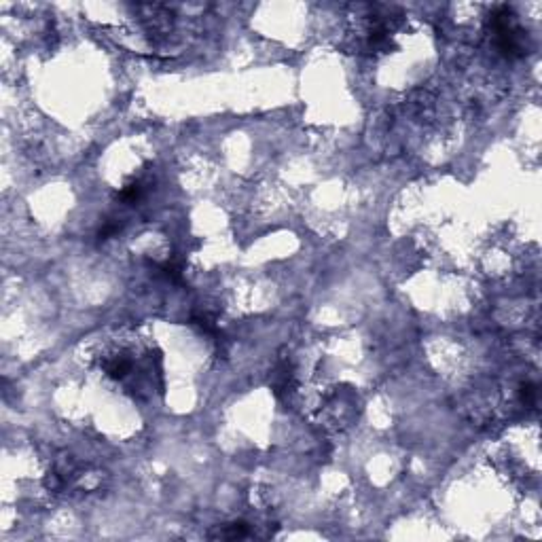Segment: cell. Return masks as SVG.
Here are the masks:
<instances>
[{"instance_id":"cell-2","label":"cell","mask_w":542,"mask_h":542,"mask_svg":"<svg viewBox=\"0 0 542 542\" xmlns=\"http://www.w3.org/2000/svg\"><path fill=\"white\" fill-rule=\"evenodd\" d=\"M521 401H523L525 405H532L534 401H536V390H534L532 384H525L523 388H521Z\"/></svg>"},{"instance_id":"cell-1","label":"cell","mask_w":542,"mask_h":542,"mask_svg":"<svg viewBox=\"0 0 542 542\" xmlns=\"http://www.w3.org/2000/svg\"><path fill=\"white\" fill-rule=\"evenodd\" d=\"M244 536H248V527L244 525V523H233V525H229L227 530H221V532H218V538H229V540H233V538H244Z\"/></svg>"}]
</instances>
